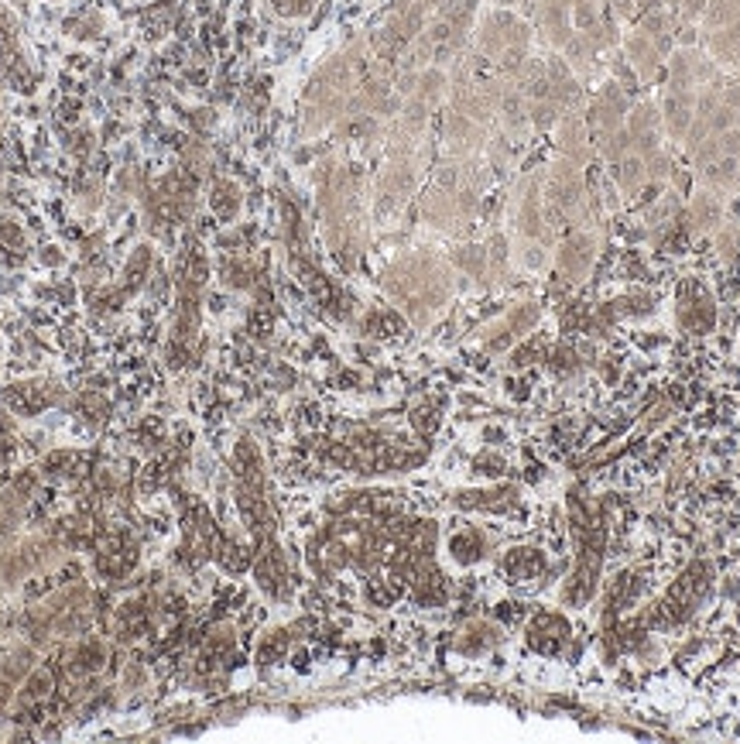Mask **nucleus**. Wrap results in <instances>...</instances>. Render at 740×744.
Here are the masks:
<instances>
[{"label":"nucleus","instance_id":"0eeeda50","mask_svg":"<svg viewBox=\"0 0 740 744\" xmlns=\"http://www.w3.org/2000/svg\"><path fill=\"white\" fill-rule=\"evenodd\" d=\"M535 28H538V35H542L545 45H552L562 52V48L569 45V38L576 35L573 4H569V0H542V4H538V14H535Z\"/></svg>","mask_w":740,"mask_h":744},{"label":"nucleus","instance_id":"4be33fe9","mask_svg":"<svg viewBox=\"0 0 740 744\" xmlns=\"http://www.w3.org/2000/svg\"><path fill=\"white\" fill-rule=\"evenodd\" d=\"M271 7L278 14H285V18H302V14H309L316 7V0H271Z\"/></svg>","mask_w":740,"mask_h":744},{"label":"nucleus","instance_id":"7ed1b4c3","mask_svg":"<svg viewBox=\"0 0 740 744\" xmlns=\"http://www.w3.org/2000/svg\"><path fill=\"white\" fill-rule=\"evenodd\" d=\"M442 4H446V0H398V4L384 14V21L377 24L374 35H370L374 62H381V66L398 62L401 55L415 45V38L422 35L425 24H429V18Z\"/></svg>","mask_w":740,"mask_h":744},{"label":"nucleus","instance_id":"a878e982","mask_svg":"<svg viewBox=\"0 0 740 744\" xmlns=\"http://www.w3.org/2000/svg\"><path fill=\"white\" fill-rule=\"evenodd\" d=\"M610 7H614V14H631L634 11V0H610Z\"/></svg>","mask_w":740,"mask_h":744},{"label":"nucleus","instance_id":"9b49d317","mask_svg":"<svg viewBox=\"0 0 740 744\" xmlns=\"http://www.w3.org/2000/svg\"><path fill=\"white\" fill-rule=\"evenodd\" d=\"M693 120H696L693 90H675V86H669V93L662 100V124L669 131V138L682 141L689 134V127H693Z\"/></svg>","mask_w":740,"mask_h":744},{"label":"nucleus","instance_id":"6ab92c4d","mask_svg":"<svg viewBox=\"0 0 740 744\" xmlns=\"http://www.w3.org/2000/svg\"><path fill=\"white\" fill-rule=\"evenodd\" d=\"M638 31H645L651 42H658L662 48H669V38H672V18H669V11H662V7L648 11L645 18H641Z\"/></svg>","mask_w":740,"mask_h":744},{"label":"nucleus","instance_id":"aec40b11","mask_svg":"<svg viewBox=\"0 0 740 744\" xmlns=\"http://www.w3.org/2000/svg\"><path fill=\"white\" fill-rule=\"evenodd\" d=\"M220 275L230 288H251L254 285V268L244 258H227L220 264Z\"/></svg>","mask_w":740,"mask_h":744},{"label":"nucleus","instance_id":"20e7f679","mask_svg":"<svg viewBox=\"0 0 740 744\" xmlns=\"http://www.w3.org/2000/svg\"><path fill=\"white\" fill-rule=\"evenodd\" d=\"M627 110H631V103H627V90L621 83H614V79H607L590 103V127L597 131V141L621 131L624 120H627Z\"/></svg>","mask_w":740,"mask_h":744},{"label":"nucleus","instance_id":"4468645a","mask_svg":"<svg viewBox=\"0 0 740 744\" xmlns=\"http://www.w3.org/2000/svg\"><path fill=\"white\" fill-rule=\"evenodd\" d=\"M449 552L460 566H473L487 556V535L480 528H460V532L449 539Z\"/></svg>","mask_w":740,"mask_h":744},{"label":"nucleus","instance_id":"f03ea898","mask_svg":"<svg viewBox=\"0 0 740 744\" xmlns=\"http://www.w3.org/2000/svg\"><path fill=\"white\" fill-rule=\"evenodd\" d=\"M569 515H573V532H576V570L562 583V604L583 607L586 600L597 594L600 587V563H603V546H607V525L600 518V508L586 494L573 491L569 494Z\"/></svg>","mask_w":740,"mask_h":744},{"label":"nucleus","instance_id":"412c9836","mask_svg":"<svg viewBox=\"0 0 740 744\" xmlns=\"http://www.w3.org/2000/svg\"><path fill=\"white\" fill-rule=\"evenodd\" d=\"M456 264H460L470 278H484L487 275V251H484V247H460Z\"/></svg>","mask_w":740,"mask_h":744},{"label":"nucleus","instance_id":"a211bd4d","mask_svg":"<svg viewBox=\"0 0 740 744\" xmlns=\"http://www.w3.org/2000/svg\"><path fill=\"white\" fill-rule=\"evenodd\" d=\"M148 275H151V247L148 244H141L138 251L131 254V261H127V271H124V292H138V288L148 282Z\"/></svg>","mask_w":740,"mask_h":744},{"label":"nucleus","instance_id":"dca6fc26","mask_svg":"<svg viewBox=\"0 0 740 744\" xmlns=\"http://www.w3.org/2000/svg\"><path fill=\"white\" fill-rule=\"evenodd\" d=\"M504 570H508L511 580H535L538 573L545 570V556L538 549H511L508 559H504Z\"/></svg>","mask_w":740,"mask_h":744},{"label":"nucleus","instance_id":"9d476101","mask_svg":"<svg viewBox=\"0 0 740 744\" xmlns=\"http://www.w3.org/2000/svg\"><path fill=\"white\" fill-rule=\"evenodd\" d=\"M442 138L449 141V148H453L456 155H470V151H477L480 144L487 141V124H480V120L449 107L446 124H442Z\"/></svg>","mask_w":740,"mask_h":744},{"label":"nucleus","instance_id":"5701e85b","mask_svg":"<svg viewBox=\"0 0 740 744\" xmlns=\"http://www.w3.org/2000/svg\"><path fill=\"white\" fill-rule=\"evenodd\" d=\"M717 213H720V206L713 203L710 196H696L693 199V220L699 223V227H706V220H713Z\"/></svg>","mask_w":740,"mask_h":744},{"label":"nucleus","instance_id":"39448f33","mask_svg":"<svg viewBox=\"0 0 740 744\" xmlns=\"http://www.w3.org/2000/svg\"><path fill=\"white\" fill-rule=\"evenodd\" d=\"M593 261H597V237L590 230L573 227L566 237H562L559 251H555V268L562 271L566 282H583L590 275Z\"/></svg>","mask_w":740,"mask_h":744},{"label":"nucleus","instance_id":"ddd939ff","mask_svg":"<svg viewBox=\"0 0 740 744\" xmlns=\"http://www.w3.org/2000/svg\"><path fill=\"white\" fill-rule=\"evenodd\" d=\"M497 642H501V628H494L490 621H470L460 631V638H456V648L473 659V655L490 652V648H494Z\"/></svg>","mask_w":740,"mask_h":744},{"label":"nucleus","instance_id":"393cba45","mask_svg":"<svg viewBox=\"0 0 740 744\" xmlns=\"http://www.w3.org/2000/svg\"><path fill=\"white\" fill-rule=\"evenodd\" d=\"M141 683H144V666H141V662H131L127 672H124V686H127V690H138Z\"/></svg>","mask_w":740,"mask_h":744},{"label":"nucleus","instance_id":"1a4fd4ad","mask_svg":"<svg viewBox=\"0 0 740 744\" xmlns=\"http://www.w3.org/2000/svg\"><path fill=\"white\" fill-rule=\"evenodd\" d=\"M621 45H624V59L631 62V69H634V76H638V79H651L658 69H662L665 48L658 42H651L645 31H638V28L627 31V35L621 38Z\"/></svg>","mask_w":740,"mask_h":744},{"label":"nucleus","instance_id":"423d86ee","mask_svg":"<svg viewBox=\"0 0 740 744\" xmlns=\"http://www.w3.org/2000/svg\"><path fill=\"white\" fill-rule=\"evenodd\" d=\"M538 319H542V306L538 302H518L508 316H501L494 326L484 333V343L490 354H497V350H508L511 343H518L521 336H528L538 326Z\"/></svg>","mask_w":740,"mask_h":744},{"label":"nucleus","instance_id":"6e6552de","mask_svg":"<svg viewBox=\"0 0 740 744\" xmlns=\"http://www.w3.org/2000/svg\"><path fill=\"white\" fill-rule=\"evenodd\" d=\"M555 148H559L562 158H569V162H579L586 165L590 162V127H586V120L576 114V110H566V114L559 117V131H555Z\"/></svg>","mask_w":740,"mask_h":744},{"label":"nucleus","instance_id":"f8f14e48","mask_svg":"<svg viewBox=\"0 0 740 744\" xmlns=\"http://www.w3.org/2000/svg\"><path fill=\"white\" fill-rule=\"evenodd\" d=\"M566 638H569V628H566V621H562L559 614H538V618L532 621V628H528V642H532L538 652H545V655L559 652Z\"/></svg>","mask_w":740,"mask_h":744},{"label":"nucleus","instance_id":"b1692460","mask_svg":"<svg viewBox=\"0 0 740 744\" xmlns=\"http://www.w3.org/2000/svg\"><path fill=\"white\" fill-rule=\"evenodd\" d=\"M706 7H710V0H682L679 11H682V18H686V21H696Z\"/></svg>","mask_w":740,"mask_h":744},{"label":"nucleus","instance_id":"2eb2a0df","mask_svg":"<svg viewBox=\"0 0 740 744\" xmlns=\"http://www.w3.org/2000/svg\"><path fill=\"white\" fill-rule=\"evenodd\" d=\"M614 179H617V186H621V192L624 196H638L641 189L648 186V168H645V158L641 155H627V158H621V162L614 165Z\"/></svg>","mask_w":740,"mask_h":744},{"label":"nucleus","instance_id":"bb28decb","mask_svg":"<svg viewBox=\"0 0 740 744\" xmlns=\"http://www.w3.org/2000/svg\"><path fill=\"white\" fill-rule=\"evenodd\" d=\"M497 4H501V7H508V11H511V7H518V4H525V0H497Z\"/></svg>","mask_w":740,"mask_h":744},{"label":"nucleus","instance_id":"f3484780","mask_svg":"<svg viewBox=\"0 0 740 744\" xmlns=\"http://www.w3.org/2000/svg\"><path fill=\"white\" fill-rule=\"evenodd\" d=\"M209 206H213V213L220 216L223 223H230L233 216L240 213V189L233 186L230 179H216L213 192H209Z\"/></svg>","mask_w":740,"mask_h":744},{"label":"nucleus","instance_id":"f257e3e1","mask_svg":"<svg viewBox=\"0 0 740 744\" xmlns=\"http://www.w3.org/2000/svg\"><path fill=\"white\" fill-rule=\"evenodd\" d=\"M384 288L394 295L401 309L415 319V323H425L436 309L446 306L449 292H453V282H449L446 264L429 258V254H408V258L394 261L388 271H384Z\"/></svg>","mask_w":740,"mask_h":744}]
</instances>
